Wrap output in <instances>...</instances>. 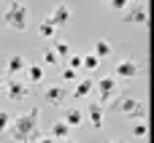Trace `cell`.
I'll return each instance as SVG.
<instances>
[{"label": "cell", "mask_w": 154, "mask_h": 143, "mask_svg": "<svg viewBox=\"0 0 154 143\" xmlns=\"http://www.w3.org/2000/svg\"><path fill=\"white\" fill-rule=\"evenodd\" d=\"M111 103H116V111L127 119V122H135V119H143L146 116V103L141 97H114Z\"/></svg>", "instance_id": "cell-3"}, {"label": "cell", "mask_w": 154, "mask_h": 143, "mask_svg": "<svg viewBox=\"0 0 154 143\" xmlns=\"http://www.w3.org/2000/svg\"><path fill=\"white\" fill-rule=\"evenodd\" d=\"M5 68H8V76H11V78H19V76H24L27 59H24L22 54H11V57L5 59Z\"/></svg>", "instance_id": "cell-10"}, {"label": "cell", "mask_w": 154, "mask_h": 143, "mask_svg": "<svg viewBox=\"0 0 154 143\" xmlns=\"http://www.w3.org/2000/svg\"><path fill=\"white\" fill-rule=\"evenodd\" d=\"M35 143H57V141H54L51 135H41V138H38V141H35Z\"/></svg>", "instance_id": "cell-26"}, {"label": "cell", "mask_w": 154, "mask_h": 143, "mask_svg": "<svg viewBox=\"0 0 154 143\" xmlns=\"http://www.w3.org/2000/svg\"><path fill=\"white\" fill-rule=\"evenodd\" d=\"M92 92H95V78H92V76H87V78H81V81L76 84L73 97H76V100H87Z\"/></svg>", "instance_id": "cell-11"}, {"label": "cell", "mask_w": 154, "mask_h": 143, "mask_svg": "<svg viewBox=\"0 0 154 143\" xmlns=\"http://www.w3.org/2000/svg\"><path fill=\"white\" fill-rule=\"evenodd\" d=\"M3 95L11 100V103H22L30 97V84L27 81H19V78H8L5 87H3Z\"/></svg>", "instance_id": "cell-6"}, {"label": "cell", "mask_w": 154, "mask_h": 143, "mask_svg": "<svg viewBox=\"0 0 154 143\" xmlns=\"http://www.w3.org/2000/svg\"><path fill=\"white\" fill-rule=\"evenodd\" d=\"M60 78H62V84L79 81V70H76V68H62V70H60Z\"/></svg>", "instance_id": "cell-20"}, {"label": "cell", "mask_w": 154, "mask_h": 143, "mask_svg": "<svg viewBox=\"0 0 154 143\" xmlns=\"http://www.w3.org/2000/svg\"><path fill=\"white\" fill-rule=\"evenodd\" d=\"M57 30H60V27H57V24H54L51 19H43V22L38 24V35H41L43 41H51V38L57 35Z\"/></svg>", "instance_id": "cell-16"}, {"label": "cell", "mask_w": 154, "mask_h": 143, "mask_svg": "<svg viewBox=\"0 0 154 143\" xmlns=\"http://www.w3.org/2000/svg\"><path fill=\"white\" fill-rule=\"evenodd\" d=\"M43 100L49 103V105H54V108H60L65 100H68V89L62 87V84H49L46 89H43Z\"/></svg>", "instance_id": "cell-7"}, {"label": "cell", "mask_w": 154, "mask_h": 143, "mask_svg": "<svg viewBox=\"0 0 154 143\" xmlns=\"http://www.w3.org/2000/svg\"><path fill=\"white\" fill-rule=\"evenodd\" d=\"M62 119H65V124H68V127H81V124L87 122V119H84V111H81V108H68Z\"/></svg>", "instance_id": "cell-14"}, {"label": "cell", "mask_w": 154, "mask_h": 143, "mask_svg": "<svg viewBox=\"0 0 154 143\" xmlns=\"http://www.w3.org/2000/svg\"><path fill=\"white\" fill-rule=\"evenodd\" d=\"M65 59H68V68H81V57L79 54H68Z\"/></svg>", "instance_id": "cell-25"}, {"label": "cell", "mask_w": 154, "mask_h": 143, "mask_svg": "<svg viewBox=\"0 0 154 143\" xmlns=\"http://www.w3.org/2000/svg\"><path fill=\"white\" fill-rule=\"evenodd\" d=\"M43 76H46V65H30V62H27V68H24L27 84H41Z\"/></svg>", "instance_id": "cell-13"}, {"label": "cell", "mask_w": 154, "mask_h": 143, "mask_svg": "<svg viewBox=\"0 0 154 143\" xmlns=\"http://www.w3.org/2000/svg\"><path fill=\"white\" fill-rule=\"evenodd\" d=\"M3 87H5V81H3V76H0V95H3Z\"/></svg>", "instance_id": "cell-27"}, {"label": "cell", "mask_w": 154, "mask_h": 143, "mask_svg": "<svg viewBox=\"0 0 154 143\" xmlns=\"http://www.w3.org/2000/svg\"><path fill=\"white\" fill-rule=\"evenodd\" d=\"M108 143H125V141H108Z\"/></svg>", "instance_id": "cell-29"}, {"label": "cell", "mask_w": 154, "mask_h": 143, "mask_svg": "<svg viewBox=\"0 0 154 143\" xmlns=\"http://www.w3.org/2000/svg\"><path fill=\"white\" fill-rule=\"evenodd\" d=\"M8 124H11V116H8V111H0V138L5 135Z\"/></svg>", "instance_id": "cell-23"}, {"label": "cell", "mask_w": 154, "mask_h": 143, "mask_svg": "<svg viewBox=\"0 0 154 143\" xmlns=\"http://www.w3.org/2000/svg\"><path fill=\"white\" fill-rule=\"evenodd\" d=\"M103 124H106V111H103L100 103H92L89 105V127L92 130H103Z\"/></svg>", "instance_id": "cell-12"}, {"label": "cell", "mask_w": 154, "mask_h": 143, "mask_svg": "<svg viewBox=\"0 0 154 143\" xmlns=\"http://www.w3.org/2000/svg\"><path fill=\"white\" fill-rule=\"evenodd\" d=\"M49 135H51L54 141H62V138H68V135H70V127L65 124V119H57V122H51Z\"/></svg>", "instance_id": "cell-15"}, {"label": "cell", "mask_w": 154, "mask_h": 143, "mask_svg": "<svg viewBox=\"0 0 154 143\" xmlns=\"http://www.w3.org/2000/svg\"><path fill=\"white\" fill-rule=\"evenodd\" d=\"M38 119H41V108H30L27 114L11 119L5 135H8L14 143H24V141H27V135H30L32 130H38Z\"/></svg>", "instance_id": "cell-1"}, {"label": "cell", "mask_w": 154, "mask_h": 143, "mask_svg": "<svg viewBox=\"0 0 154 143\" xmlns=\"http://www.w3.org/2000/svg\"><path fill=\"white\" fill-rule=\"evenodd\" d=\"M106 3H108L114 11H125V8L130 5V0H106Z\"/></svg>", "instance_id": "cell-24"}, {"label": "cell", "mask_w": 154, "mask_h": 143, "mask_svg": "<svg viewBox=\"0 0 154 143\" xmlns=\"http://www.w3.org/2000/svg\"><path fill=\"white\" fill-rule=\"evenodd\" d=\"M97 65H100V59H97L95 54L81 57V68H84V70H89V73H92V70H97Z\"/></svg>", "instance_id": "cell-19"}, {"label": "cell", "mask_w": 154, "mask_h": 143, "mask_svg": "<svg viewBox=\"0 0 154 143\" xmlns=\"http://www.w3.org/2000/svg\"><path fill=\"white\" fill-rule=\"evenodd\" d=\"M95 92H97V103L100 105H111V100L119 95V78L116 76H106V78L95 81Z\"/></svg>", "instance_id": "cell-4"}, {"label": "cell", "mask_w": 154, "mask_h": 143, "mask_svg": "<svg viewBox=\"0 0 154 143\" xmlns=\"http://www.w3.org/2000/svg\"><path fill=\"white\" fill-rule=\"evenodd\" d=\"M51 51L60 57V59H65L68 54H70V49H68V41H54V46H51Z\"/></svg>", "instance_id": "cell-18"}, {"label": "cell", "mask_w": 154, "mask_h": 143, "mask_svg": "<svg viewBox=\"0 0 154 143\" xmlns=\"http://www.w3.org/2000/svg\"><path fill=\"white\" fill-rule=\"evenodd\" d=\"M70 16H73V11H70L68 3H57V5L51 8V14H49V19H51L57 27H65V24L70 22Z\"/></svg>", "instance_id": "cell-8"}, {"label": "cell", "mask_w": 154, "mask_h": 143, "mask_svg": "<svg viewBox=\"0 0 154 143\" xmlns=\"http://www.w3.org/2000/svg\"><path fill=\"white\" fill-rule=\"evenodd\" d=\"M3 24H5L8 30L24 32L27 24H30V8H27L22 0H14V3L5 8V14H3Z\"/></svg>", "instance_id": "cell-2"}, {"label": "cell", "mask_w": 154, "mask_h": 143, "mask_svg": "<svg viewBox=\"0 0 154 143\" xmlns=\"http://www.w3.org/2000/svg\"><path fill=\"white\" fill-rule=\"evenodd\" d=\"M130 124H133V138H146V122L143 119H135Z\"/></svg>", "instance_id": "cell-22"}, {"label": "cell", "mask_w": 154, "mask_h": 143, "mask_svg": "<svg viewBox=\"0 0 154 143\" xmlns=\"http://www.w3.org/2000/svg\"><path fill=\"white\" fill-rule=\"evenodd\" d=\"M41 65H49V68H54V65H60V57H57L51 49H46V51H43V57H41Z\"/></svg>", "instance_id": "cell-21"}, {"label": "cell", "mask_w": 154, "mask_h": 143, "mask_svg": "<svg viewBox=\"0 0 154 143\" xmlns=\"http://www.w3.org/2000/svg\"><path fill=\"white\" fill-rule=\"evenodd\" d=\"M122 24H135V27H146L149 24V8L143 5V3H138V5H127L125 8V14H122Z\"/></svg>", "instance_id": "cell-5"}, {"label": "cell", "mask_w": 154, "mask_h": 143, "mask_svg": "<svg viewBox=\"0 0 154 143\" xmlns=\"http://www.w3.org/2000/svg\"><path fill=\"white\" fill-rule=\"evenodd\" d=\"M62 143H79V141H70V138H62Z\"/></svg>", "instance_id": "cell-28"}, {"label": "cell", "mask_w": 154, "mask_h": 143, "mask_svg": "<svg viewBox=\"0 0 154 143\" xmlns=\"http://www.w3.org/2000/svg\"><path fill=\"white\" fill-rule=\"evenodd\" d=\"M141 73V65L135 62V59H122L116 68H114V76L116 78H135Z\"/></svg>", "instance_id": "cell-9"}, {"label": "cell", "mask_w": 154, "mask_h": 143, "mask_svg": "<svg viewBox=\"0 0 154 143\" xmlns=\"http://www.w3.org/2000/svg\"><path fill=\"white\" fill-rule=\"evenodd\" d=\"M97 59H106V57H111L114 54V46H111V41H106V38H100L97 43H95V51H92Z\"/></svg>", "instance_id": "cell-17"}]
</instances>
